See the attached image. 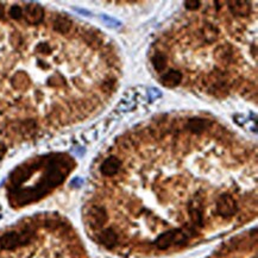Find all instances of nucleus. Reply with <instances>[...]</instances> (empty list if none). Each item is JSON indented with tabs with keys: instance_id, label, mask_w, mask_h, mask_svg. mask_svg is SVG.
Instances as JSON below:
<instances>
[{
	"instance_id": "f257e3e1",
	"label": "nucleus",
	"mask_w": 258,
	"mask_h": 258,
	"mask_svg": "<svg viewBox=\"0 0 258 258\" xmlns=\"http://www.w3.org/2000/svg\"><path fill=\"white\" fill-rule=\"evenodd\" d=\"M0 258H83L64 221L29 220L0 234Z\"/></svg>"
},
{
	"instance_id": "f03ea898",
	"label": "nucleus",
	"mask_w": 258,
	"mask_h": 258,
	"mask_svg": "<svg viewBox=\"0 0 258 258\" xmlns=\"http://www.w3.org/2000/svg\"><path fill=\"white\" fill-rule=\"evenodd\" d=\"M74 162L63 154H52L38 158V178L15 187H7L8 203L12 207H24L41 200L62 184L71 174Z\"/></svg>"
},
{
	"instance_id": "7ed1b4c3",
	"label": "nucleus",
	"mask_w": 258,
	"mask_h": 258,
	"mask_svg": "<svg viewBox=\"0 0 258 258\" xmlns=\"http://www.w3.org/2000/svg\"><path fill=\"white\" fill-rule=\"evenodd\" d=\"M256 230L249 233L248 238L238 239L224 248L217 254L215 258H256V254L251 252L256 250Z\"/></svg>"
},
{
	"instance_id": "20e7f679",
	"label": "nucleus",
	"mask_w": 258,
	"mask_h": 258,
	"mask_svg": "<svg viewBox=\"0 0 258 258\" xmlns=\"http://www.w3.org/2000/svg\"><path fill=\"white\" fill-rule=\"evenodd\" d=\"M122 167V159L118 158L117 156H110L100 165V174H102L103 178H112V176H114L119 172Z\"/></svg>"
},
{
	"instance_id": "39448f33",
	"label": "nucleus",
	"mask_w": 258,
	"mask_h": 258,
	"mask_svg": "<svg viewBox=\"0 0 258 258\" xmlns=\"http://www.w3.org/2000/svg\"><path fill=\"white\" fill-rule=\"evenodd\" d=\"M24 16L27 23L31 25H37L43 22L44 10L41 5L31 2V4H27L26 6H25Z\"/></svg>"
},
{
	"instance_id": "423d86ee",
	"label": "nucleus",
	"mask_w": 258,
	"mask_h": 258,
	"mask_svg": "<svg viewBox=\"0 0 258 258\" xmlns=\"http://www.w3.org/2000/svg\"><path fill=\"white\" fill-rule=\"evenodd\" d=\"M182 73H180L176 69H169L167 73H164L162 75L159 81L164 87H168V88H174V87L180 85V82L182 81Z\"/></svg>"
},
{
	"instance_id": "0eeeda50",
	"label": "nucleus",
	"mask_w": 258,
	"mask_h": 258,
	"mask_svg": "<svg viewBox=\"0 0 258 258\" xmlns=\"http://www.w3.org/2000/svg\"><path fill=\"white\" fill-rule=\"evenodd\" d=\"M211 125L212 122L208 119H205V118H192V119L188 120L187 129L192 133L200 134L203 133L205 130H207Z\"/></svg>"
},
{
	"instance_id": "6e6552de",
	"label": "nucleus",
	"mask_w": 258,
	"mask_h": 258,
	"mask_svg": "<svg viewBox=\"0 0 258 258\" xmlns=\"http://www.w3.org/2000/svg\"><path fill=\"white\" fill-rule=\"evenodd\" d=\"M229 8L235 17H246L250 15L251 6L248 1H229Z\"/></svg>"
},
{
	"instance_id": "1a4fd4ad",
	"label": "nucleus",
	"mask_w": 258,
	"mask_h": 258,
	"mask_svg": "<svg viewBox=\"0 0 258 258\" xmlns=\"http://www.w3.org/2000/svg\"><path fill=\"white\" fill-rule=\"evenodd\" d=\"M72 27V21L68 17L58 16L54 22V30L60 33H67Z\"/></svg>"
},
{
	"instance_id": "9d476101",
	"label": "nucleus",
	"mask_w": 258,
	"mask_h": 258,
	"mask_svg": "<svg viewBox=\"0 0 258 258\" xmlns=\"http://www.w3.org/2000/svg\"><path fill=\"white\" fill-rule=\"evenodd\" d=\"M167 56L164 54H161V52H157L151 57V63H153L154 68H155L156 72H163L167 67Z\"/></svg>"
},
{
	"instance_id": "9b49d317",
	"label": "nucleus",
	"mask_w": 258,
	"mask_h": 258,
	"mask_svg": "<svg viewBox=\"0 0 258 258\" xmlns=\"http://www.w3.org/2000/svg\"><path fill=\"white\" fill-rule=\"evenodd\" d=\"M203 36L205 38V42L207 43H211V42L215 41L218 37V31L214 26L211 24H206L203 27Z\"/></svg>"
},
{
	"instance_id": "f8f14e48",
	"label": "nucleus",
	"mask_w": 258,
	"mask_h": 258,
	"mask_svg": "<svg viewBox=\"0 0 258 258\" xmlns=\"http://www.w3.org/2000/svg\"><path fill=\"white\" fill-rule=\"evenodd\" d=\"M8 15H10L12 19L18 21V19H21L23 17V8L18 6V5H13V6H11L10 11H8Z\"/></svg>"
},
{
	"instance_id": "ddd939ff",
	"label": "nucleus",
	"mask_w": 258,
	"mask_h": 258,
	"mask_svg": "<svg viewBox=\"0 0 258 258\" xmlns=\"http://www.w3.org/2000/svg\"><path fill=\"white\" fill-rule=\"evenodd\" d=\"M201 2L199 0H186L184 1V7L189 11H195L200 7Z\"/></svg>"
},
{
	"instance_id": "4468645a",
	"label": "nucleus",
	"mask_w": 258,
	"mask_h": 258,
	"mask_svg": "<svg viewBox=\"0 0 258 258\" xmlns=\"http://www.w3.org/2000/svg\"><path fill=\"white\" fill-rule=\"evenodd\" d=\"M102 19L103 21V23L107 25V26H111V27H118V26H120L119 22L116 21V19H114V18H112V17H108V16L103 15V16H102Z\"/></svg>"
},
{
	"instance_id": "2eb2a0df",
	"label": "nucleus",
	"mask_w": 258,
	"mask_h": 258,
	"mask_svg": "<svg viewBox=\"0 0 258 258\" xmlns=\"http://www.w3.org/2000/svg\"><path fill=\"white\" fill-rule=\"evenodd\" d=\"M148 94H149V97H150V100H155L156 98H159L162 95L161 92L156 88H151L150 91L148 92Z\"/></svg>"
},
{
	"instance_id": "dca6fc26",
	"label": "nucleus",
	"mask_w": 258,
	"mask_h": 258,
	"mask_svg": "<svg viewBox=\"0 0 258 258\" xmlns=\"http://www.w3.org/2000/svg\"><path fill=\"white\" fill-rule=\"evenodd\" d=\"M37 50L39 52H44V54H49V52H52V49H50V47L48 46L47 43L39 44V46L37 47Z\"/></svg>"
},
{
	"instance_id": "f3484780",
	"label": "nucleus",
	"mask_w": 258,
	"mask_h": 258,
	"mask_svg": "<svg viewBox=\"0 0 258 258\" xmlns=\"http://www.w3.org/2000/svg\"><path fill=\"white\" fill-rule=\"evenodd\" d=\"M6 151H7L6 145H5L2 142H0V159H2V157L5 156Z\"/></svg>"
},
{
	"instance_id": "a211bd4d",
	"label": "nucleus",
	"mask_w": 258,
	"mask_h": 258,
	"mask_svg": "<svg viewBox=\"0 0 258 258\" xmlns=\"http://www.w3.org/2000/svg\"><path fill=\"white\" fill-rule=\"evenodd\" d=\"M4 13H5V7H4V5H2L1 2H0V19H1L2 17H4Z\"/></svg>"
}]
</instances>
